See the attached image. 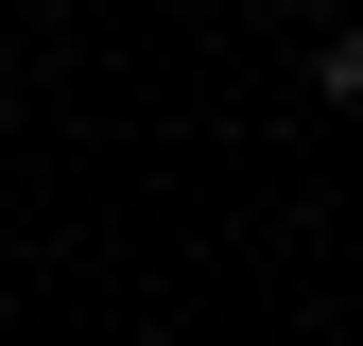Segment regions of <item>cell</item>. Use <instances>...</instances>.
<instances>
[{
    "instance_id": "6da1fadb",
    "label": "cell",
    "mask_w": 363,
    "mask_h": 346,
    "mask_svg": "<svg viewBox=\"0 0 363 346\" xmlns=\"http://www.w3.org/2000/svg\"><path fill=\"white\" fill-rule=\"evenodd\" d=\"M311 86H329V104L363 121V18H329V35H311Z\"/></svg>"
},
{
    "instance_id": "7a4b0ae2",
    "label": "cell",
    "mask_w": 363,
    "mask_h": 346,
    "mask_svg": "<svg viewBox=\"0 0 363 346\" xmlns=\"http://www.w3.org/2000/svg\"><path fill=\"white\" fill-rule=\"evenodd\" d=\"M294 18H363V0H294Z\"/></svg>"
},
{
    "instance_id": "3957f363",
    "label": "cell",
    "mask_w": 363,
    "mask_h": 346,
    "mask_svg": "<svg viewBox=\"0 0 363 346\" xmlns=\"http://www.w3.org/2000/svg\"><path fill=\"white\" fill-rule=\"evenodd\" d=\"M18 18H69V0H18Z\"/></svg>"
}]
</instances>
